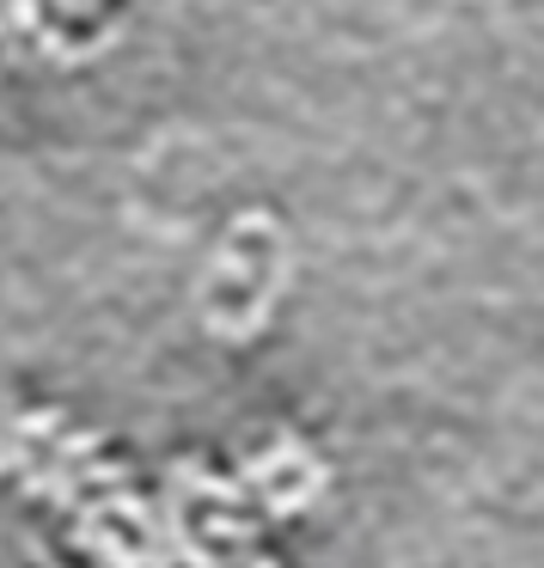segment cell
Listing matches in <instances>:
<instances>
[{"label": "cell", "instance_id": "cell-1", "mask_svg": "<svg viewBox=\"0 0 544 568\" xmlns=\"http://www.w3.org/2000/svg\"><path fill=\"white\" fill-rule=\"evenodd\" d=\"M251 568H275V562H270V556H258V562H251Z\"/></svg>", "mask_w": 544, "mask_h": 568}]
</instances>
